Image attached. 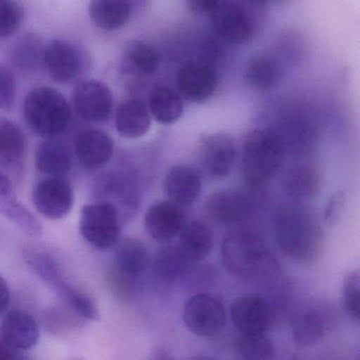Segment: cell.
<instances>
[{
    "instance_id": "19",
    "label": "cell",
    "mask_w": 360,
    "mask_h": 360,
    "mask_svg": "<svg viewBox=\"0 0 360 360\" xmlns=\"http://www.w3.org/2000/svg\"><path fill=\"white\" fill-rule=\"evenodd\" d=\"M163 189L170 201L181 206L191 205L201 193V174L188 164L174 165L165 176Z\"/></svg>"
},
{
    "instance_id": "13",
    "label": "cell",
    "mask_w": 360,
    "mask_h": 360,
    "mask_svg": "<svg viewBox=\"0 0 360 360\" xmlns=\"http://www.w3.org/2000/svg\"><path fill=\"white\" fill-rule=\"evenodd\" d=\"M252 210V201L241 191H216L205 202L206 214L214 222L221 225L245 222L250 218Z\"/></svg>"
},
{
    "instance_id": "34",
    "label": "cell",
    "mask_w": 360,
    "mask_h": 360,
    "mask_svg": "<svg viewBox=\"0 0 360 360\" xmlns=\"http://www.w3.org/2000/svg\"><path fill=\"white\" fill-rule=\"evenodd\" d=\"M274 345L264 334H240L236 339L235 352L240 359H271Z\"/></svg>"
},
{
    "instance_id": "24",
    "label": "cell",
    "mask_w": 360,
    "mask_h": 360,
    "mask_svg": "<svg viewBox=\"0 0 360 360\" xmlns=\"http://www.w3.org/2000/svg\"><path fill=\"white\" fill-rule=\"evenodd\" d=\"M179 248L191 262L202 261L214 248V231L207 223L195 220L181 229Z\"/></svg>"
},
{
    "instance_id": "38",
    "label": "cell",
    "mask_w": 360,
    "mask_h": 360,
    "mask_svg": "<svg viewBox=\"0 0 360 360\" xmlns=\"http://www.w3.org/2000/svg\"><path fill=\"white\" fill-rule=\"evenodd\" d=\"M15 79L8 69L0 67V110H12L15 105Z\"/></svg>"
},
{
    "instance_id": "23",
    "label": "cell",
    "mask_w": 360,
    "mask_h": 360,
    "mask_svg": "<svg viewBox=\"0 0 360 360\" xmlns=\"http://www.w3.org/2000/svg\"><path fill=\"white\" fill-rule=\"evenodd\" d=\"M27 142L24 132L10 120L0 117V167L20 172L25 163Z\"/></svg>"
},
{
    "instance_id": "6",
    "label": "cell",
    "mask_w": 360,
    "mask_h": 360,
    "mask_svg": "<svg viewBox=\"0 0 360 360\" xmlns=\"http://www.w3.org/2000/svg\"><path fill=\"white\" fill-rule=\"evenodd\" d=\"M79 231L94 248L109 250L117 245L121 239V216L110 204H87L79 214Z\"/></svg>"
},
{
    "instance_id": "27",
    "label": "cell",
    "mask_w": 360,
    "mask_h": 360,
    "mask_svg": "<svg viewBox=\"0 0 360 360\" xmlns=\"http://www.w3.org/2000/svg\"><path fill=\"white\" fill-rule=\"evenodd\" d=\"M122 66L126 73L150 77L159 70V53L149 44L132 39L124 48Z\"/></svg>"
},
{
    "instance_id": "20",
    "label": "cell",
    "mask_w": 360,
    "mask_h": 360,
    "mask_svg": "<svg viewBox=\"0 0 360 360\" xmlns=\"http://www.w3.org/2000/svg\"><path fill=\"white\" fill-rule=\"evenodd\" d=\"M0 337L14 349L24 352L39 343L41 330L34 318L26 311H11L0 320Z\"/></svg>"
},
{
    "instance_id": "28",
    "label": "cell",
    "mask_w": 360,
    "mask_h": 360,
    "mask_svg": "<svg viewBox=\"0 0 360 360\" xmlns=\"http://www.w3.org/2000/svg\"><path fill=\"white\" fill-rule=\"evenodd\" d=\"M150 258L146 246L136 239L122 242L115 254L117 274L124 279L131 280L148 267Z\"/></svg>"
},
{
    "instance_id": "30",
    "label": "cell",
    "mask_w": 360,
    "mask_h": 360,
    "mask_svg": "<svg viewBox=\"0 0 360 360\" xmlns=\"http://www.w3.org/2000/svg\"><path fill=\"white\" fill-rule=\"evenodd\" d=\"M281 69L271 56H260L248 64L245 82L250 89L260 94L271 91L279 85Z\"/></svg>"
},
{
    "instance_id": "36",
    "label": "cell",
    "mask_w": 360,
    "mask_h": 360,
    "mask_svg": "<svg viewBox=\"0 0 360 360\" xmlns=\"http://www.w3.org/2000/svg\"><path fill=\"white\" fill-rule=\"evenodd\" d=\"M360 280L358 269L352 271L345 278L342 288V303L349 317L359 322Z\"/></svg>"
},
{
    "instance_id": "7",
    "label": "cell",
    "mask_w": 360,
    "mask_h": 360,
    "mask_svg": "<svg viewBox=\"0 0 360 360\" xmlns=\"http://www.w3.org/2000/svg\"><path fill=\"white\" fill-rule=\"evenodd\" d=\"M183 321L191 332L200 337L218 334L226 324L224 305L212 295L189 297L183 307Z\"/></svg>"
},
{
    "instance_id": "40",
    "label": "cell",
    "mask_w": 360,
    "mask_h": 360,
    "mask_svg": "<svg viewBox=\"0 0 360 360\" xmlns=\"http://www.w3.org/2000/svg\"><path fill=\"white\" fill-rule=\"evenodd\" d=\"M219 4L220 0H186L187 9L197 15L212 14Z\"/></svg>"
},
{
    "instance_id": "29",
    "label": "cell",
    "mask_w": 360,
    "mask_h": 360,
    "mask_svg": "<svg viewBox=\"0 0 360 360\" xmlns=\"http://www.w3.org/2000/svg\"><path fill=\"white\" fill-rule=\"evenodd\" d=\"M151 117L162 125H172L182 117L184 103L180 94L172 88L157 87L149 96Z\"/></svg>"
},
{
    "instance_id": "26",
    "label": "cell",
    "mask_w": 360,
    "mask_h": 360,
    "mask_svg": "<svg viewBox=\"0 0 360 360\" xmlns=\"http://www.w3.org/2000/svg\"><path fill=\"white\" fill-rule=\"evenodd\" d=\"M129 0H91L89 15L98 28L117 31L124 28L131 18Z\"/></svg>"
},
{
    "instance_id": "12",
    "label": "cell",
    "mask_w": 360,
    "mask_h": 360,
    "mask_svg": "<svg viewBox=\"0 0 360 360\" xmlns=\"http://www.w3.org/2000/svg\"><path fill=\"white\" fill-rule=\"evenodd\" d=\"M179 94L195 104L207 102L217 89V75L208 65L191 60L181 67L176 75Z\"/></svg>"
},
{
    "instance_id": "2",
    "label": "cell",
    "mask_w": 360,
    "mask_h": 360,
    "mask_svg": "<svg viewBox=\"0 0 360 360\" xmlns=\"http://www.w3.org/2000/svg\"><path fill=\"white\" fill-rule=\"evenodd\" d=\"M283 143L269 128H256L246 134L242 146L244 180L252 187L269 182L283 162Z\"/></svg>"
},
{
    "instance_id": "39",
    "label": "cell",
    "mask_w": 360,
    "mask_h": 360,
    "mask_svg": "<svg viewBox=\"0 0 360 360\" xmlns=\"http://www.w3.org/2000/svg\"><path fill=\"white\" fill-rule=\"evenodd\" d=\"M345 205V191H337L336 193H333L326 204V210H324V221L328 226H335L339 222L342 216Z\"/></svg>"
},
{
    "instance_id": "21",
    "label": "cell",
    "mask_w": 360,
    "mask_h": 360,
    "mask_svg": "<svg viewBox=\"0 0 360 360\" xmlns=\"http://www.w3.org/2000/svg\"><path fill=\"white\" fill-rule=\"evenodd\" d=\"M0 214L13 223L26 236H32L41 229V221L16 197L15 188L7 174L0 170Z\"/></svg>"
},
{
    "instance_id": "43",
    "label": "cell",
    "mask_w": 360,
    "mask_h": 360,
    "mask_svg": "<svg viewBox=\"0 0 360 360\" xmlns=\"http://www.w3.org/2000/svg\"><path fill=\"white\" fill-rule=\"evenodd\" d=\"M151 358L159 360L174 359V356L172 355V352L168 351L167 347L157 345L151 351Z\"/></svg>"
},
{
    "instance_id": "4",
    "label": "cell",
    "mask_w": 360,
    "mask_h": 360,
    "mask_svg": "<svg viewBox=\"0 0 360 360\" xmlns=\"http://www.w3.org/2000/svg\"><path fill=\"white\" fill-rule=\"evenodd\" d=\"M26 261L30 269L50 288H53L65 302L72 307L73 311L86 319L98 320L100 318L96 302L67 280L60 264L50 255L37 250H28Z\"/></svg>"
},
{
    "instance_id": "15",
    "label": "cell",
    "mask_w": 360,
    "mask_h": 360,
    "mask_svg": "<svg viewBox=\"0 0 360 360\" xmlns=\"http://www.w3.org/2000/svg\"><path fill=\"white\" fill-rule=\"evenodd\" d=\"M231 317L240 334H264L271 324V311L263 297H239L231 307Z\"/></svg>"
},
{
    "instance_id": "16",
    "label": "cell",
    "mask_w": 360,
    "mask_h": 360,
    "mask_svg": "<svg viewBox=\"0 0 360 360\" xmlns=\"http://www.w3.org/2000/svg\"><path fill=\"white\" fill-rule=\"evenodd\" d=\"M98 202L110 204L117 208L120 216L122 212L129 214L138 207L139 195L131 179L121 172L105 174L98 179L96 185Z\"/></svg>"
},
{
    "instance_id": "31",
    "label": "cell",
    "mask_w": 360,
    "mask_h": 360,
    "mask_svg": "<svg viewBox=\"0 0 360 360\" xmlns=\"http://www.w3.org/2000/svg\"><path fill=\"white\" fill-rule=\"evenodd\" d=\"M319 174L311 166H296L284 179L286 193L296 200H309L315 197L319 193Z\"/></svg>"
},
{
    "instance_id": "9",
    "label": "cell",
    "mask_w": 360,
    "mask_h": 360,
    "mask_svg": "<svg viewBox=\"0 0 360 360\" xmlns=\"http://www.w3.org/2000/svg\"><path fill=\"white\" fill-rule=\"evenodd\" d=\"M32 200L41 216L49 220H60L72 210L75 193L63 176H48L37 183Z\"/></svg>"
},
{
    "instance_id": "1",
    "label": "cell",
    "mask_w": 360,
    "mask_h": 360,
    "mask_svg": "<svg viewBox=\"0 0 360 360\" xmlns=\"http://www.w3.org/2000/svg\"><path fill=\"white\" fill-rule=\"evenodd\" d=\"M278 246L288 258L309 261L315 258L322 242V231L307 208L298 204L280 206L274 214Z\"/></svg>"
},
{
    "instance_id": "37",
    "label": "cell",
    "mask_w": 360,
    "mask_h": 360,
    "mask_svg": "<svg viewBox=\"0 0 360 360\" xmlns=\"http://www.w3.org/2000/svg\"><path fill=\"white\" fill-rule=\"evenodd\" d=\"M24 18V11L13 0H0V39L16 32Z\"/></svg>"
},
{
    "instance_id": "14",
    "label": "cell",
    "mask_w": 360,
    "mask_h": 360,
    "mask_svg": "<svg viewBox=\"0 0 360 360\" xmlns=\"http://www.w3.org/2000/svg\"><path fill=\"white\" fill-rule=\"evenodd\" d=\"M184 224L182 206L170 200L153 204L145 214V229L158 242L172 241L180 233Z\"/></svg>"
},
{
    "instance_id": "25",
    "label": "cell",
    "mask_w": 360,
    "mask_h": 360,
    "mask_svg": "<svg viewBox=\"0 0 360 360\" xmlns=\"http://www.w3.org/2000/svg\"><path fill=\"white\" fill-rule=\"evenodd\" d=\"M35 165L41 174L49 176H64L72 168V157L68 146L62 141H44L35 155Z\"/></svg>"
},
{
    "instance_id": "44",
    "label": "cell",
    "mask_w": 360,
    "mask_h": 360,
    "mask_svg": "<svg viewBox=\"0 0 360 360\" xmlns=\"http://www.w3.org/2000/svg\"><path fill=\"white\" fill-rule=\"evenodd\" d=\"M260 1H269V0H260Z\"/></svg>"
},
{
    "instance_id": "33",
    "label": "cell",
    "mask_w": 360,
    "mask_h": 360,
    "mask_svg": "<svg viewBox=\"0 0 360 360\" xmlns=\"http://www.w3.org/2000/svg\"><path fill=\"white\" fill-rule=\"evenodd\" d=\"M191 263L179 246H166L155 255V274L163 281H174L185 275Z\"/></svg>"
},
{
    "instance_id": "17",
    "label": "cell",
    "mask_w": 360,
    "mask_h": 360,
    "mask_svg": "<svg viewBox=\"0 0 360 360\" xmlns=\"http://www.w3.org/2000/svg\"><path fill=\"white\" fill-rule=\"evenodd\" d=\"M113 151L112 139L102 130H82L75 138V155L86 169L96 170L106 165L112 159Z\"/></svg>"
},
{
    "instance_id": "42",
    "label": "cell",
    "mask_w": 360,
    "mask_h": 360,
    "mask_svg": "<svg viewBox=\"0 0 360 360\" xmlns=\"http://www.w3.org/2000/svg\"><path fill=\"white\" fill-rule=\"evenodd\" d=\"M10 299H11V292H10L9 285L3 276L0 275V316L3 315L9 307Z\"/></svg>"
},
{
    "instance_id": "10",
    "label": "cell",
    "mask_w": 360,
    "mask_h": 360,
    "mask_svg": "<svg viewBox=\"0 0 360 360\" xmlns=\"http://www.w3.org/2000/svg\"><path fill=\"white\" fill-rule=\"evenodd\" d=\"M75 107L82 119L105 123L112 115V91L102 82H84L75 90Z\"/></svg>"
},
{
    "instance_id": "18",
    "label": "cell",
    "mask_w": 360,
    "mask_h": 360,
    "mask_svg": "<svg viewBox=\"0 0 360 360\" xmlns=\"http://www.w3.org/2000/svg\"><path fill=\"white\" fill-rule=\"evenodd\" d=\"M44 63L50 77L58 84H67L79 75L82 58L79 50L68 41L54 39L44 51Z\"/></svg>"
},
{
    "instance_id": "32",
    "label": "cell",
    "mask_w": 360,
    "mask_h": 360,
    "mask_svg": "<svg viewBox=\"0 0 360 360\" xmlns=\"http://www.w3.org/2000/svg\"><path fill=\"white\" fill-rule=\"evenodd\" d=\"M324 332V320L316 311H301L292 320V340L298 347H305L315 345L323 337Z\"/></svg>"
},
{
    "instance_id": "22",
    "label": "cell",
    "mask_w": 360,
    "mask_h": 360,
    "mask_svg": "<svg viewBox=\"0 0 360 360\" xmlns=\"http://www.w3.org/2000/svg\"><path fill=\"white\" fill-rule=\"evenodd\" d=\"M115 127L123 138H142L151 128L148 106L139 98H129L122 103L115 113Z\"/></svg>"
},
{
    "instance_id": "8",
    "label": "cell",
    "mask_w": 360,
    "mask_h": 360,
    "mask_svg": "<svg viewBox=\"0 0 360 360\" xmlns=\"http://www.w3.org/2000/svg\"><path fill=\"white\" fill-rule=\"evenodd\" d=\"M235 140L226 132H214L201 136L195 149L198 164L214 179L229 176L236 161Z\"/></svg>"
},
{
    "instance_id": "5",
    "label": "cell",
    "mask_w": 360,
    "mask_h": 360,
    "mask_svg": "<svg viewBox=\"0 0 360 360\" xmlns=\"http://www.w3.org/2000/svg\"><path fill=\"white\" fill-rule=\"evenodd\" d=\"M267 257L266 246L260 236L248 231H235L223 238L221 260L233 275L246 277L256 273Z\"/></svg>"
},
{
    "instance_id": "3",
    "label": "cell",
    "mask_w": 360,
    "mask_h": 360,
    "mask_svg": "<svg viewBox=\"0 0 360 360\" xmlns=\"http://www.w3.org/2000/svg\"><path fill=\"white\" fill-rule=\"evenodd\" d=\"M24 115L32 131L52 138L68 127L71 109L65 96L58 90L39 87L25 98Z\"/></svg>"
},
{
    "instance_id": "11",
    "label": "cell",
    "mask_w": 360,
    "mask_h": 360,
    "mask_svg": "<svg viewBox=\"0 0 360 360\" xmlns=\"http://www.w3.org/2000/svg\"><path fill=\"white\" fill-rule=\"evenodd\" d=\"M212 15L214 30L227 43L241 46L252 39L254 35L252 18L238 4H219Z\"/></svg>"
},
{
    "instance_id": "41",
    "label": "cell",
    "mask_w": 360,
    "mask_h": 360,
    "mask_svg": "<svg viewBox=\"0 0 360 360\" xmlns=\"http://www.w3.org/2000/svg\"><path fill=\"white\" fill-rule=\"evenodd\" d=\"M24 352L18 351L0 337V360L26 359Z\"/></svg>"
},
{
    "instance_id": "35",
    "label": "cell",
    "mask_w": 360,
    "mask_h": 360,
    "mask_svg": "<svg viewBox=\"0 0 360 360\" xmlns=\"http://www.w3.org/2000/svg\"><path fill=\"white\" fill-rule=\"evenodd\" d=\"M44 51L39 37L25 35L14 50V63L20 70H34L44 62Z\"/></svg>"
}]
</instances>
